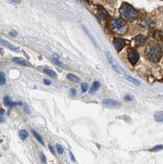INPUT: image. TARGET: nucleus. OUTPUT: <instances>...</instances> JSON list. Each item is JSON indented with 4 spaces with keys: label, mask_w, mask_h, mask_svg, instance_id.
Masks as SVG:
<instances>
[{
    "label": "nucleus",
    "mask_w": 163,
    "mask_h": 164,
    "mask_svg": "<svg viewBox=\"0 0 163 164\" xmlns=\"http://www.w3.org/2000/svg\"><path fill=\"white\" fill-rule=\"evenodd\" d=\"M120 13L125 20L129 21V22H133L137 18V12L133 7H131L128 4H122L120 8Z\"/></svg>",
    "instance_id": "obj_1"
},
{
    "label": "nucleus",
    "mask_w": 163,
    "mask_h": 164,
    "mask_svg": "<svg viewBox=\"0 0 163 164\" xmlns=\"http://www.w3.org/2000/svg\"><path fill=\"white\" fill-rule=\"evenodd\" d=\"M111 28L112 31H114L116 34L119 35H124L127 30V26L125 21L122 19H116L112 22L111 24Z\"/></svg>",
    "instance_id": "obj_2"
},
{
    "label": "nucleus",
    "mask_w": 163,
    "mask_h": 164,
    "mask_svg": "<svg viewBox=\"0 0 163 164\" xmlns=\"http://www.w3.org/2000/svg\"><path fill=\"white\" fill-rule=\"evenodd\" d=\"M147 55L152 62H157L162 57V50L158 46H151L147 49Z\"/></svg>",
    "instance_id": "obj_3"
},
{
    "label": "nucleus",
    "mask_w": 163,
    "mask_h": 164,
    "mask_svg": "<svg viewBox=\"0 0 163 164\" xmlns=\"http://www.w3.org/2000/svg\"><path fill=\"white\" fill-rule=\"evenodd\" d=\"M106 54H107V58H108V60L110 62V63H111V65L112 66V68L115 70L117 73L120 74V73H122V72H124V70L122 69V67H120V65L118 64V62H116V59L113 57V56H112V54H111L109 52L106 53Z\"/></svg>",
    "instance_id": "obj_4"
},
{
    "label": "nucleus",
    "mask_w": 163,
    "mask_h": 164,
    "mask_svg": "<svg viewBox=\"0 0 163 164\" xmlns=\"http://www.w3.org/2000/svg\"><path fill=\"white\" fill-rule=\"evenodd\" d=\"M139 53L136 50L130 49L128 52V59H129L131 64H136L137 62L139 61Z\"/></svg>",
    "instance_id": "obj_5"
},
{
    "label": "nucleus",
    "mask_w": 163,
    "mask_h": 164,
    "mask_svg": "<svg viewBox=\"0 0 163 164\" xmlns=\"http://www.w3.org/2000/svg\"><path fill=\"white\" fill-rule=\"evenodd\" d=\"M103 104L107 108H118L120 107L121 103L115 100H104L103 101Z\"/></svg>",
    "instance_id": "obj_6"
},
{
    "label": "nucleus",
    "mask_w": 163,
    "mask_h": 164,
    "mask_svg": "<svg viewBox=\"0 0 163 164\" xmlns=\"http://www.w3.org/2000/svg\"><path fill=\"white\" fill-rule=\"evenodd\" d=\"M113 44H114V47L116 48L117 51H120L121 50L125 45V41L124 39H115L113 41Z\"/></svg>",
    "instance_id": "obj_7"
},
{
    "label": "nucleus",
    "mask_w": 163,
    "mask_h": 164,
    "mask_svg": "<svg viewBox=\"0 0 163 164\" xmlns=\"http://www.w3.org/2000/svg\"><path fill=\"white\" fill-rule=\"evenodd\" d=\"M13 61L15 63L20 65V66H23V67H30L31 66L30 62H28L22 57H13Z\"/></svg>",
    "instance_id": "obj_8"
},
{
    "label": "nucleus",
    "mask_w": 163,
    "mask_h": 164,
    "mask_svg": "<svg viewBox=\"0 0 163 164\" xmlns=\"http://www.w3.org/2000/svg\"><path fill=\"white\" fill-rule=\"evenodd\" d=\"M0 45L3 46V47L8 48L11 49V50H13V51H19V48L14 46L12 43L8 42L7 40H4V39H0Z\"/></svg>",
    "instance_id": "obj_9"
},
{
    "label": "nucleus",
    "mask_w": 163,
    "mask_h": 164,
    "mask_svg": "<svg viewBox=\"0 0 163 164\" xmlns=\"http://www.w3.org/2000/svg\"><path fill=\"white\" fill-rule=\"evenodd\" d=\"M96 16H97V18L99 19V21H106L107 18V13H106L105 10L100 9V10H99V12L97 13Z\"/></svg>",
    "instance_id": "obj_10"
},
{
    "label": "nucleus",
    "mask_w": 163,
    "mask_h": 164,
    "mask_svg": "<svg viewBox=\"0 0 163 164\" xmlns=\"http://www.w3.org/2000/svg\"><path fill=\"white\" fill-rule=\"evenodd\" d=\"M3 103L6 106H8V107H14L16 105H21L22 104V103H20V102H13L8 97H5L4 100H3Z\"/></svg>",
    "instance_id": "obj_11"
},
{
    "label": "nucleus",
    "mask_w": 163,
    "mask_h": 164,
    "mask_svg": "<svg viewBox=\"0 0 163 164\" xmlns=\"http://www.w3.org/2000/svg\"><path fill=\"white\" fill-rule=\"evenodd\" d=\"M145 41H146V37L144 35H139L135 37V43H137L138 45H143L145 43Z\"/></svg>",
    "instance_id": "obj_12"
},
{
    "label": "nucleus",
    "mask_w": 163,
    "mask_h": 164,
    "mask_svg": "<svg viewBox=\"0 0 163 164\" xmlns=\"http://www.w3.org/2000/svg\"><path fill=\"white\" fill-rule=\"evenodd\" d=\"M66 77H67V79H68L70 81L74 82V83H79V82H80V78L78 77V76H76V75H74V74H67Z\"/></svg>",
    "instance_id": "obj_13"
},
{
    "label": "nucleus",
    "mask_w": 163,
    "mask_h": 164,
    "mask_svg": "<svg viewBox=\"0 0 163 164\" xmlns=\"http://www.w3.org/2000/svg\"><path fill=\"white\" fill-rule=\"evenodd\" d=\"M43 72L46 74V75H48V76H51V77H52V78L57 77V75L56 72L51 69H48V68H44V69H43Z\"/></svg>",
    "instance_id": "obj_14"
},
{
    "label": "nucleus",
    "mask_w": 163,
    "mask_h": 164,
    "mask_svg": "<svg viewBox=\"0 0 163 164\" xmlns=\"http://www.w3.org/2000/svg\"><path fill=\"white\" fill-rule=\"evenodd\" d=\"M100 89V83L98 81H95L93 83V85H92V87H91V89H90V93L91 94H93V93H94L96 91H98Z\"/></svg>",
    "instance_id": "obj_15"
},
{
    "label": "nucleus",
    "mask_w": 163,
    "mask_h": 164,
    "mask_svg": "<svg viewBox=\"0 0 163 164\" xmlns=\"http://www.w3.org/2000/svg\"><path fill=\"white\" fill-rule=\"evenodd\" d=\"M125 78H126V79H127L129 82L133 83L134 85H135V86H139V85H140V81H139V80L135 79V78L132 77V76H130L126 75V76H125Z\"/></svg>",
    "instance_id": "obj_16"
},
{
    "label": "nucleus",
    "mask_w": 163,
    "mask_h": 164,
    "mask_svg": "<svg viewBox=\"0 0 163 164\" xmlns=\"http://www.w3.org/2000/svg\"><path fill=\"white\" fill-rule=\"evenodd\" d=\"M154 118L156 121L163 122V112H157L154 114Z\"/></svg>",
    "instance_id": "obj_17"
},
{
    "label": "nucleus",
    "mask_w": 163,
    "mask_h": 164,
    "mask_svg": "<svg viewBox=\"0 0 163 164\" xmlns=\"http://www.w3.org/2000/svg\"><path fill=\"white\" fill-rule=\"evenodd\" d=\"M32 133H33V135H34V136L35 137V139L39 141L42 145H44V141H43V138L39 135V134H38L36 131H34V130H33L32 131Z\"/></svg>",
    "instance_id": "obj_18"
},
{
    "label": "nucleus",
    "mask_w": 163,
    "mask_h": 164,
    "mask_svg": "<svg viewBox=\"0 0 163 164\" xmlns=\"http://www.w3.org/2000/svg\"><path fill=\"white\" fill-rule=\"evenodd\" d=\"M52 62L54 63V64L57 65V66H60V67H64L65 65L61 62L59 59H58V57L57 56H53L52 57Z\"/></svg>",
    "instance_id": "obj_19"
},
{
    "label": "nucleus",
    "mask_w": 163,
    "mask_h": 164,
    "mask_svg": "<svg viewBox=\"0 0 163 164\" xmlns=\"http://www.w3.org/2000/svg\"><path fill=\"white\" fill-rule=\"evenodd\" d=\"M19 135L22 139H26L28 137V132L26 131V130H22L19 131Z\"/></svg>",
    "instance_id": "obj_20"
},
{
    "label": "nucleus",
    "mask_w": 163,
    "mask_h": 164,
    "mask_svg": "<svg viewBox=\"0 0 163 164\" xmlns=\"http://www.w3.org/2000/svg\"><path fill=\"white\" fill-rule=\"evenodd\" d=\"M6 83L5 74L3 72H0V86H3Z\"/></svg>",
    "instance_id": "obj_21"
},
{
    "label": "nucleus",
    "mask_w": 163,
    "mask_h": 164,
    "mask_svg": "<svg viewBox=\"0 0 163 164\" xmlns=\"http://www.w3.org/2000/svg\"><path fill=\"white\" fill-rule=\"evenodd\" d=\"M163 149V145L162 144H158V145H156L153 149H152V151L153 152H158L162 150Z\"/></svg>",
    "instance_id": "obj_22"
},
{
    "label": "nucleus",
    "mask_w": 163,
    "mask_h": 164,
    "mask_svg": "<svg viewBox=\"0 0 163 164\" xmlns=\"http://www.w3.org/2000/svg\"><path fill=\"white\" fill-rule=\"evenodd\" d=\"M88 88H89V86H88V84L87 83H82L81 84V90H82V92H86V91L88 90Z\"/></svg>",
    "instance_id": "obj_23"
},
{
    "label": "nucleus",
    "mask_w": 163,
    "mask_h": 164,
    "mask_svg": "<svg viewBox=\"0 0 163 164\" xmlns=\"http://www.w3.org/2000/svg\"><path fill=\"white\" fill-rule=\"evenodd\" d=\"M56 149L57 152H58V153H63V152H64V149H63V148L59 145V144H57L56 145Z\"/></svg>",
    "instance_id": "obj_24"
},
{
    "label": "nucleus",
    "mask_w": 163,
    "mask_h": 164,
    "mask_svg": "<svg viewBox=\"0 0 163 164\" xmlns=\"http://www.w3.org/2000/svg\"><path fill=\"white\" fill-rule=\"evenodd\" d=\"M125 100H127V101H131V100H133V96L130 95H126L125 96Z\"/></svg>",
    "instance_id": "obj_25"
},
{
    "label": "nucleus",
    "mask_w": 163,
    "mask_h": 164,
    "mask_svg": "<svg viewBox=\"0 0 163 164\" xmlns=\"http://www.w3.org/2000/svg\"><path fill=\"white\" fill-rule=\"evenodd\" d=\"M70 92H71V96H76V90L74 88H71V89L70 90Z\"/></svg>",
    "instance_id": "obj_26"
},
{
    "label": "nucleus",
    "mask_w": 163,
    "mask_h": 164,
    "mask_svg": "<svg viewBox=\"0 0 163 164\" xmlns=\"http://www.w3.org/2000/svg\"><path fill=\"white\" fill-rule=\"evenodd\" d=\"M10 35H12V36H14V37H15V36H17V34L15 30H13V31H11V32H10Z\"/></svg>",
    "instance_id": "obj_27"
},
{
    "label": "nucleus",
    "mask_w": 163,
    "mask_h": 164,
    "mask_svg": "<svg viewBox=\"0 0 163 164\" xmlns=\"http://www.w3.org/2000/svg\"><path fill=\"white\" fill-rule=\"evenodd\" d=\"M5 113V110L3 108H0V116H2V115H3Z\"/></svg>",
    "instance_id": "obj_28"
},
{
    "label": "nucleus",
    "mask_w": 163,
    "mask_h": 164,
    "mask_svg": "<svg viewBox=\"0 0 163 164\" xmlns=\"http://www.w3.org/2000/svg\"><path fill=\"white\" fill-rule=\"evenodd\" d=\"M43 83L45 84V85H51V81H48V80H43Z\"/></svg>",
    "instance_id": "obj_29"
},
{
    "label": "nucleus",
    "mask_w": 163,
    "mask_h": 164,
    "mask_svg": "<svg viewBox=\"0 0 163 164\" xmlns=\"http://www.w3.org/2000/svg\"><path fill=\"white\" fill-rule=\"evenodd\" d=\"M5 121V118L3 117H2V116H0V124L1 123H3Z\"/></svg>",
    "instance_id": "obj_30"
},
{
    "label": "nucleus",
    "mask_w": 163,
    "mask_h": 164,
    "mask_svg": "<svg viewBox=\"0 0 163 164\" xmlns=\"http://www.w3.org/2000/svg\"><path fill=\"white\" fill-rule=\"evenodd\" d=\"M41 156H42V160H43V163H46V158L43 153H41Z\"/></svg>",
    "instance_id": "obj_31"
},
{
    "label": "nucleus",
    "mask_w": 163,
    "mask_h": 164,
    "mask_svg": "<svg viewBox=\"0 0 163 164\" xmlns=\"http://www.w3.org/2000/svg\"><path fill=\"white\" fill-rule=\"evenodd\" d=\"M10 1L13 3H15V4H20V2H21V0H10Z\"/></svg>",
    "instance_id": "obj_32"
},
{
    "label": "nucleus",
    "mask_w": 163,
    "mask_h": 164,
    "mask_svg": "<svg viewBox=\"0 0 163 164\" xmlns=\"http://www.w3.org/2000/svg\"><path fill=\"white\" fill-rule=\"evenodd\" d=\"M71 159L73 160V161H75V158L73 157V154H72L71 153Z\"/></svg>",
    "instance_id": "obj_33"
}]
</instances>
